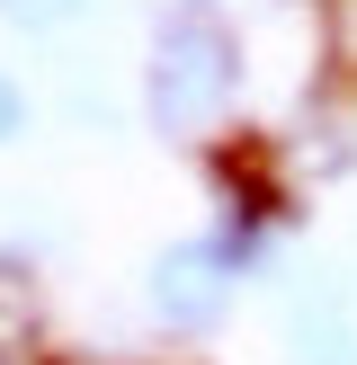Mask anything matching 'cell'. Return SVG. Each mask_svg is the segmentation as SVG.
Wrapping results in <instances>:
<instances>
[{
    "mask_svg": "<svg viewBox=\"0 0 357 365\" xmlns=\"http://www.w3.org/2000/svg\"><path fill=\"white\" fill-rule=\"evenodd\" d=\"M241 89V45L214 9H170L152 36V125L161 134H214Z\"/></svg>",
    "mask_w": 357,
    "mask_h": 365,
    "instance_id": "1",
    "label": "cell"
},
{
    "mask_svg": "<svg viewBox=\"0 0 357 365\" xmlns=\"http://www.w3.org/2000/svg\"><path fill=\"white\" fill-rule=\"evenodd\" d=\"M232 250H214V241H178L170 259L152 267V303H161V321H178V330H206L214 312H223V294H232Z\"/></svg>",
    "mask_w": 357,
    "mask_h": 365,
    "instance_id": "2",
    "label": "cell"
},
{
    "mask_svg": "<svg viewBox=\"0 0 357 365\" xmlns=\"http://www.w3.org/2000/svg\"><path fill=\"white\" fill-rule=\"evenodd\" d=\"M295 365H357V321L339 312V303L295 312Z\"/></svg>",
    "mask_w": 357,
    "mask_h": 365,
    "instance_id": "3",
    "label": "cell"
},
{
    "mask_svg": "<svg viewBox=\"0 0 357 365\" xmlns=\"http://www.w3.org/2000/svg\"><path fill=\"white\" fill-rule=\"evenodd\" d=\"M321 45L339 71H357V0H321Z\"/></svg>",
    "mask_w": 357,
    "mask_h": 365,
    "instance_id": "4",
    "label": "cell"
},
{
    "mask_svg": "<svg viewBox=\"0 0 357 365\" xmlns=\"http://www.w3.org/2000/svg\"><path fill=\"white\" fill-rule=\"evenodd\" d=\"M89 0H0V18H18V27H71Z\"/></svg>",
    "mask_w": 357,
    "mask_h": 365,
    "instance_id": "5",
    "label": "cell"
},
{
    "mask_svg": "<svg viewBox=\"0 0 357 365\" xmlns=\"http://www.w3.org/2000/svg\"><path fill=\"white\" fill-rule=\"evenodd\" d=\"M18 125H27V98H18V81H9V71H0V143H9Z\"/></svg>",
    "mask_w": 357,
    "mask_h": 365,
    "instance_id": "6",
    "label": "cell"
}]
</instances>
